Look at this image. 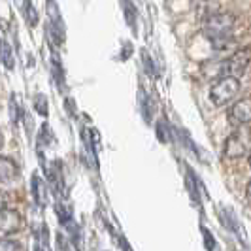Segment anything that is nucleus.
<instances>
[{"label":"nucleus","instance_id":"obj_10","mask_svg":"<svg viewBox=\"0 0 251 251\" xmlns=\"http://www.w3.org/2000/svg\"><path fill=\"white\" fill-rule=\"evenodd\" d=\"M2 251H8V250H23V246L19 242H10L8 236H2V244H0Z\"/></svg>","mask_w":251,"mask_h":251},{"label":"nucleus","instance_id":"obj_11","mask_svg":"<svg viewBox=\"0 0 251 251\" xmlns=\"http://www.w3.org/2000/svg\"><path fill=\"white\" fill-rule=\"evenodd\" d=\"M32 191H34V201H36V204H44V199H42V193H40V179H38V176H34V179H32Z\"/></svg>","mask_w":251,"mask_h":251},{"label":"nucleus","instance_id":"obj_4","mask_svg":"<svg viewBox=\"0 0 251 251\" xmlns=\"http://www.w3.org/2000/svg\"><path fill=\"white\" fill-rule=\"evenodd\" d=\"M251 151V130H236L225 142L223 153L228 159H240Z\"/></svg>","mask_w":251,"mask_h":251},{"label":"nucleus","instance_id":"obj_6","mask_svg":"<svg viewBox=\"0 0 251 251\" xmlns=\"http://www.w3.org/2000/svg\"><path fill=\"white\" fill-rule=\"evenodd\" d=\"M21 215L15 210H8L6 206L2 208V215H0V232L2 236H10L13 232H17L21 228Z\"/></svg>","mask_w":251,"mask_h":251},{"label":"nucleus","instance_id":"obj_2","mask_svg":"<svg viewBox=\"0 0 251 251\" xmlns=\"http://www.w3.org/2000/svg\"><path fill=\"white\" fill-rule=\"evenodd\" d=\"M240 93V77L234 75H221L210 89V99L215 106H226L236 99Z\"/></svg>","mask_w":251,"mask_h":251},{"label":"nucleus","instance_id":"obj_13","mask_svg":"<svg viewBox=\"0 0 251 251\" xmlns=\"http://www.w3.org/2000/svg\"><path fill=\"white\" fill-rule=\"evenodd\" d=\"M248 163H250V168H251V151H250V157H248Z\"/></svg>","mask_w":251,"mask_h":251},{"label":"nucleus","instance_id":"obj_1","mask_svg":"<svg viewBox=\"0 0 251 251\" xmlns=\"http://www.w3.org/2000/svg\"><path fill=\"white\" fill-rule=\"evenodd\" d=\"M236 25L234 13H214L208 15L202 23V34L214 44L215 50H226V46L232 44V32Z\"/></svg>","mask_w":251,"mask_h":251},{"label":"nucleus","instance_id":"obj_12","mask_svg":"<svg viewBox=\"0 0 251 251\" xmlns=\"http://www.w3.org/2000/svg\"><path fill=\"white\" fill-rule=\"evenodd\" d=\"M246 193H248V199L251 201V179L248 181V187H246Z\"/></svg>","mask_w":251,"mask_h":251},{"label":"nucleus","instance_id":"obj_8","mask_svg":"<svg viewBox=\"0 0 251 251\" xmlns=\"http://www.w3.org/2000/svg\"><path fill=\"white\" fill-rule=\"evenodd\" d=\"M2 63L4 66L8 68V70H13V55H12V48H10V44L8 42H2Z\"/></svg>","mask_w":251,"mask_h":251},{"label":"nucleus","instance_id":"obj_7","mask_svg":"<svg viewBox=\"0 0 251 251\" xmlns=\"http://www.w3.org/2000/svg\"><path fill=\"white\" fill-rule=\"evenodd\" d=\"M0 174H2V181H10V179H15L19 172H17L15 164L10 159H2V163H0Z\"/></svg>","mask_w":251,"mask_h":251},{"label":"nucleus","instance_id":"obj_5","mask_svg":"<svg viewBox=\"0 0 251 251\" xmlns=\"http://www.w3.org/2000/svg\"><path fill=\"white\" fill-rule=\"evenodd\" d=\"M228 121L236 126H246L251 123V99H242L234 102L228 110Z\"/></svg>","mask_w":251,"mask_h":251},{"label":"nucleus","instance_id":"obj_3","mask_svg":"<svg viewBox=\"0 0 251 251\" xmlns=\"http://www.w3.org/2000/svg\"><path fill=\"white\" fill-rule=\"evenodd\" d=\"M250 63H251V48H240L238 51L232 53L230 59L219 63V72H221V75L242 77L244 72L248 70Z\"/></svg>","mask_w":251,"mask_h":251},{"label":"nucleus","instance_id":"obj_9","mask_svg":"<svg viewBox=\"0 0 251 251\" xmlns=\"http://www.w3.org/2000/svg\"><path fill=\"white\" fill-rule=\"evenodd\" d=\"M25 17H26V21H28V25L34 26L38 23V15L34 13V8H32L30 2H26L25 4Z\"/></svg>","mask_w":251,"mask_h":251}]
</instances>
